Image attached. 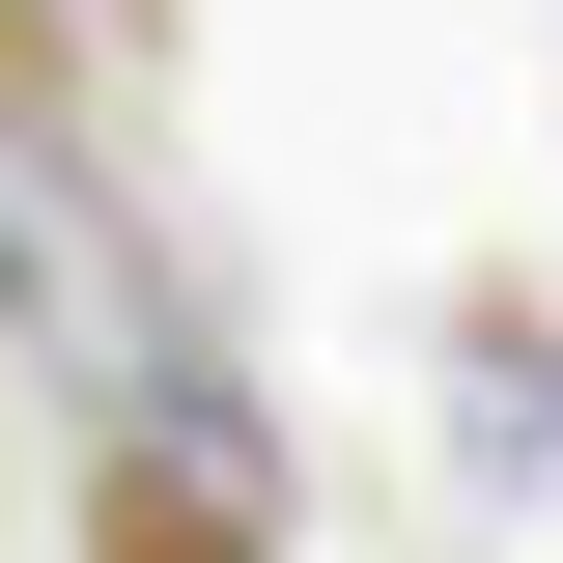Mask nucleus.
I'll use <instances>...</instances> for the list:
<instances>
[{"instance_id":"f257e3e1","label":"nucleus","mask_w":563,"mask_h":563,"mask_svg":"<svg viewBox=\"0 0 563 563\" xmlns=\"http://www.w3.org/2000/svg\"><path fill=\"white\" fill-rule=\"evenodd\" d=\"M85 563H282V536L225 507V451H169V422H141V451H85Z\"/></svg>"}]
</instances>
